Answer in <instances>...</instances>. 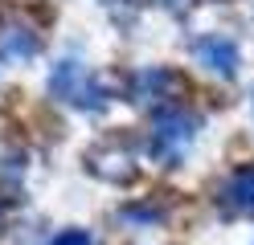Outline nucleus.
I'll return each instance as SVG.
<instances>
[{
    "label": "nucleus",
    "instance_id": "39448f33",
    "mask_svg": "<svg viewBox=\"0 0 254 245\" xmlns=\"http://www.w3.org/2000/svg\"><path fill=\"white\" fill-rule=\"evenodd\" d=\"M217 200L230 212H242V217H254V168H238L226 184L217 188Z\"/></svg>",
    "mask_w": 254,
    "mask_h": 245
},
{
    "label": "nucleus",
    "instance_id": "20e7f679",
    "mask_svg": "<svg viewBox=\"0 0 254 245\" xmlns=\"http://www.w3.org/2000/svg\"><path fill=\"white\" fill-rule=\"evenodd\" d=\"M37 53H41V37L29 25H17V21L0 25V61L17 65V61H33Z\"/></svg>",
    "mask_w": 254,
    "mask_h": 245
},
{
    "label": "nucleus",
    "instance_id": "423d86ee",
    "mask_svg": "<svg viewBox=\"0 0 254 245\" xmlns=\"http://www.w3.org/2000/svg\"><path fill=\"white\" fill-rule=\"evenodd\" d=\"M168 90H172V74L168 70H160V65H148V70H139L135 78H131V102H156V110H160V102L168 98Z\"/></svg>",
    "mask_w": 254,
    "mask_h": 245
},
{
    "label": "nucleus",
    "instance_id": "0eeeda50",
    "mask_svg": "<svg viewBox=\"0 0 254 245\" xmlns=\"http://www.w3.org/2000/svg\"><path fill=\"white\" fill-rule=\"evenodd\" d=\"M119 217L139 221V225H156V221H164V208H156V204H123Z\"/></svg>",
    "mask_w": 254,
    "mask_h": 245
},
{
    "label": "nucleus",
    "instance_id": "f257e3e1",
    "mask_svg": "<svg viewBox=\"0 0 254 245\" xmlns=\"http://www.w3.org/2000/svg\"><path fill=\"white\" fill-rule=\"evenodd\" d=\"M50 94L58 98V102H70V106L86 110V114H103V110L111 106V90H107L78 57H62V61L54 65Z\"/></svg>",
    "mask_w": 254,
    "mask_h": 245
},
{
    "label": "nucleus",
    "instance_id": "1a4fd4ad",
    "mask_svg": "<svg viewBox=\"0 0 254 245\" xmlns=\"http://www.w3.org/2000/svg\"><path fill=\"white\" fill-rule=\"evenodd\" d=\"M160 4H181V0H160Z\"/></svg>",
    "mask_w": 254,
    "mask_h": 245
},
{
    "label": "nucleus",
    "instance_id": "6e6552de",
    "mask_svg": "<svg viewBox=\"0 0 254 245\" xmlns=\"http://www.w3.org/2000/svg\"><path fill=\"white\" fill-rule=\"evenodd\" d=\"M50 245H94V237H90V229H62Z\"/></svg>",
    "mask_w": 254,
    "mask_h": 245
},
{
    "label": "nucleus",
    "instance_id": "7ed1b4c3",
    "mask_svg": "<svg viewBox=\"0 0 254 245\" xmlns=\"http://www.w3.org/2000/svg\"><path fill=\"white\" fill-rule=\"evenodd\" d=\"M193 57H197L209 74H217V78H234L238 65H242L238 45H234L230 37H221V33H205V37H197V41H193Z\"/></svg>",
    "mask_w": 254,
    "mask_h": 245
},
{
    "label": "nucleus",
    "instance_id": "f03ea898",
    "mask_svg": "<svg viewBox=\"0 0 254 245\" xmlns=\"http://www.w3.org/2000/svg\"><path fill=\"white\" fill-rule=\"evenodd\" d=\"M197 114H189L185 106H160L152 114V143H148V151L156 159H164V163H177L185 151H189V143L197 139Z\"/></svg>",
    "mask_w": 254,
    "mask_h": 245
}]
</instances>
